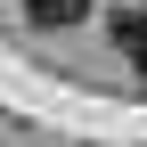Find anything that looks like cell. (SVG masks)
<instances>
[{
  "label": "cell",
  "instance_id": "obj_1",
  "mask_svg": "<svg viewBox=\"0 0 147 147\" xmlns=\"http://www.w3.org/2000/svg\"><path fill=\"white\" fill-rule=\"evenodd\" d=\"M25 16H33L41 33H65V25H82V16H90V0H25Z\"/></svg>",
  "mask_w": 147,
  "mask_h": 147
},
{
  "label": "cell",
  "instance_id": "obj_2",
  "mask_svg": "<svg viewBox=\"0 0 147 147\" xmlns=\"http://www.w3.org/2000/svg\"><path fill=\"white\" fill-rule=\"evenodd\" d=\"M115 49L131 57V74H147V8H131V16H115Z\"/></svg>",
  "mask_w": 147,
  "mask_h": 147
}]
</instances>
